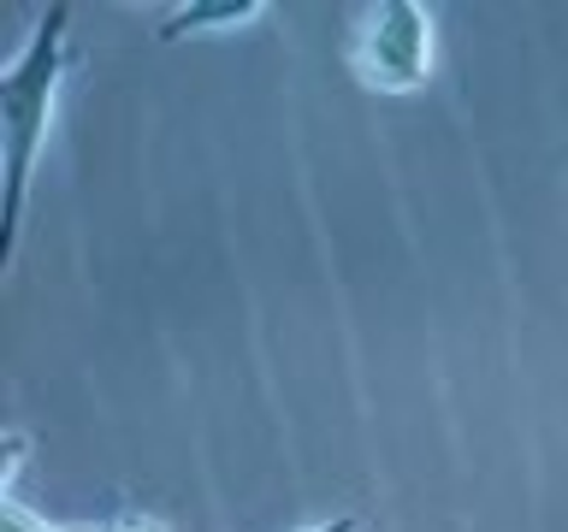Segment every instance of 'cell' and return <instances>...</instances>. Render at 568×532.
I'll use <instances>...</instances> for the list:
<instances>
[{
  "label": "cell",
  "mask_w": 568,
  "mask_h": 532,
  "mask_svg": "<svg viewBox=\"0 0 568 532\" xmlns=\"http://www.w3.org/2000/svg\"><path fill=\"white\" fill-rule=\"evenodd\" d=\"M119 532H166V526H160V521H149V514H124V521H119Z\"/></svg>",
  "instance_id": "6"
},
{
  "label": "cell",
  "mask_w": 568,
  "mask_h": 532,
  "mask_svg": "<svg viewBox=\"0 0 568 532\" xmlns=\"http://www.w3.org/2000/svg\"><path fill=\"white\" fill-rule=\"evenodd\" d=\"M355 71L379 95H408L433 78V12L415 0H373L355 30Z\"/></svg>",
  "instance_id": "2"
},
{
  "label": "cell",
  "mask_w": 568,
  "mask_h": 532,
  "mask_svg": "<svg viewBox=\"0 0 568 532\" xmlns=\"http://www.w3.org/2000/svg\"><path fill=\"white\" fill-rule=\"evenodd\" d=\"M266 0H184V7H172L160 18V42H184V35H202V30H225V24H248V18H261Z\"/></svg>",
  "instance_id": "3"
},
{
  "label": "cell",
  "mask_w": 568,
  "mask_h": 532,
  "mask_svg": "<svg viewBox=\"0 0 568 532\" xmlns=\"http://www.w3.org/2000/svg\"><path fill=\"white\" fill-rule=\"evenodd\" d=\"M65 24H71V7L53 0L36 18V30L18 48V60L0 71V131H7V202H0L7 231H0V260H12L18 237H24L30 172L42 160L48 124H53V95H60V78H65Z\"/></svg>",
  "instance_id": "1"
},
{
  "label": "cell",
  "mask_w": 568,
  "mask_h": 532,
  "mask_svg": "<svg viewBox=\"0 0 568 532\" xmlns=\"http://www.w3.org/2000/svg\"><path fill=\"white\" fill-rule=\"evenodd\" d=\"M0 532H60V526H42L24 503H18V497H7V509H0Z\"/></svg>",
  "instance_id": "4"
},
{
  "label": "cell",
  "mask_w": 568,
  "mask_h": 532,
  "mask_svg": "<svg viewBox=\"0 0 568 532\" xmlns=\"http://www.w3.org/2000/svg\"><path fill=\"white\" fill-rule=\"evenodd\" d=\"M302 532H362V521H355V514H332V521H314Z\"/></svg>",
  "instance_id": "5"
}]
</instances>
